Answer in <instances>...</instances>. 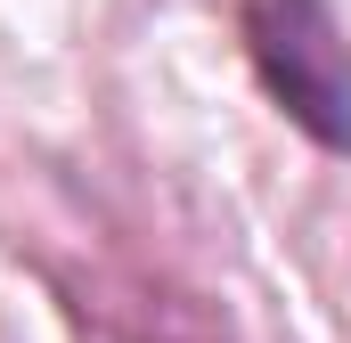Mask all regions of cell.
<instances>
[{
	"instance_id": "6da1fadb",
	"label": "cell",
	"mask_w": 351,
	"mask_h": 343,
	"mask_svg": "<svg viewBox=\"0 0 351 343\" xmlns=\"http://www.w3.org/2000/svg\"><path fill=\"white\" fill-rule=\"evenodd\" d=\"M237 33L269 106L319 156H351V41L335 0H237Z\"/></svg>"
}]
</instances>
